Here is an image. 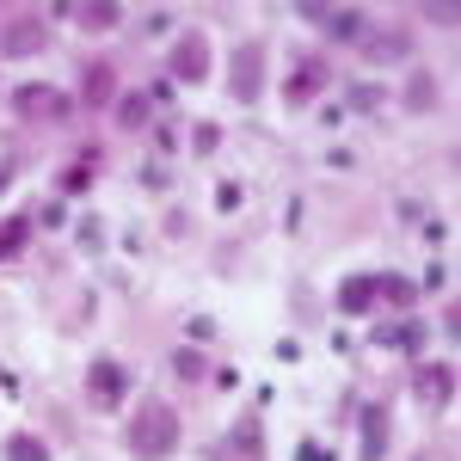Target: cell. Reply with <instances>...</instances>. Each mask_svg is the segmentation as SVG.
I'll return each mask as SVG.
<instances>
[{"instance_id":"cell-1","label":"cell","mask_w":461,"mask_h":461,"mask_svg":"<svg viewBox=\"0 0 461 461\" xmlns=\"http://www.w3.org/2000/svg\"><path fill=\"white\" fill-rule=\"evenodd\" d=\"M178 437H185L178 412L160 406V400H148L142 412L130 419V430H123V449H130L136 461H167V456H178Z\"/></svg>"},{"instance_id":"cell-2","label":"cell","mask_w":461,"mask_h":461,"mask_svg":"<svg viewBox=\"0 0 461 461\" xmlns=\"http://www.w3.org/2000/svg\"><path fill=\"white\" fill-rule=\"evenodd\" d=\"M13 117H32V123H74V99L62 86H50V80H25V86H13Z\"/></svg>"},{"instance_id":"cell-3","label":"cell","mask_w":461,"mask_h":461,"mask_svg":"<svg viewBox=\"0 0 461 461\" xmlns=\"http://www.w3.org/2000/svg\"><path fill=\"white\" fill-rule=\"evenodd\" d=\"M86 400H93L99 412H117V406L130 400V363H117V357H99V363L86 369Z\"/></svg>"},{"instance_id":"cell-4","label":"cell","mask_w":461,"mask_h":461,"mask_svg":"<svg viewBox=\"0 0 461 461\" xmlns=\"http://www.w3.org/2000/svg\"><path fill=\"white\" fill-rule=\"evenodd\" d=\"M167 74H173L178 86H203V80H210V37L185 32L173 43V56H167Z\"/></svg>"},{"instance_id":"cell-5","label":"cell","mask_w":461,"mask_h":461,"mask_svg":"<svg viewBox=\"0 0 461 461\" xmlns=\"http://www.w3.org/2000/svg\"><path fill=\"white\" fill-rule=\"evenodd\" d=\"M50 43V25L37 19V13H19V19H6L0 25V56H13V62H25Z\"/></svg>"},{"instance_id":"cell-6","label":"cell","mask_w":461,"mask_h":461,"mask_svg":"<svg viewBox=\"0 0 461 461\" xmlns=\"http://www.w3.org/2000/svg\"><path fill=\"white\" fill-rule=\"evenodd\" d=\"M228 93H234L240 105H258V93H265V50H258V43H240V50H234Z\"/></svg>"},{"instance_id":"cell-7","label":"cell","mask_w":461,"mask_h":461,"mask_svg":"<svg viewBox=\"0 0 461 461\" xmlns=\"http://www.w3.org/2000/svg\"><path fill=\"white\" fill-rule=\"evenodd\" d=\"M326 80H332L326 56H295V68H289V80H284L289 111H295V105H308V99H320V93H326Z\"/></svg>"},{"instance_id":"cell-8","label":"cell","mask_w":461,"mask_h":461,"mask_svg":"<svg viewBox=\"0 0 461 461\" xmlns=\"http://www.w3.org/2000/svg\"><path fill=\"white\" fill-rule=\"evenodd\" d=\"M388 430H393V412L382 406V400H369V406L357 412V456L382 461V456H388Z\"/></svg>"},{"instance_id":"cell-9","label":"cell","mask_w":461,"mask_h":461,"mask_svg":"<svg viewBox=\"0 0 461 461\" xmlns=\"http://www.w3.org/2000/svg\"><path fill=\"white\" fill-rule=\"evenodd\" d=\"M412 393L425 400L430 412H443V406L456 400V363H419V375H412Z\"/></svg>"},{"instance_id":"cell-10","label":"cell","mask_w":461,"mask_h":461,"mask_svg":"<svg viewBox=\"0 0 461 461\" xmlns=\"http://www.w3.org/2000/svg\"><path fill=\"white\" fill-rule=\"evenodd\" d=\"M56 19H74L80 32H117V25H123V6H117V0H80V6L62 0Z\"/></svg>"},{"instance_id":"cell-11","label":"cell","mask_w":461,"mask_h":461,"mask_svg":"<svg viewBox=\"0 0 461 461\" xmlns=\"http://www.w3.org/2000/svg\"><path fill=\"white\" fill-rule=\"evenodd\" d=\"M80 99L93 111L117 105V68H111V62H86V68H80Z\"/></svg>"},{"instance_id":"cell-12","label":"cell","mask_w":461,"mask_h":461,"mask_svg":"<svg viewBox=\"0 0 461 461\" xmlns=\"http://www.w3.org/2000/svg\"><path fill=\"white\" fill-rule=\"evenodd\" d=\"M412 56V37L406 32H369L363 37V62L369 68H388V62H406Z\"/></svg>"},{"instance_id":"cell-13","label":"cell","mask_w":461,"mask_h":461,"mask_svg":"<svg viewBox=\"0 0 461 461\" xmlns=\"http://www.w3.org/2000/svg\"><path fill=\"white\" fill-rule=\"evenodd\" d=\"M369 339H375V345H400L406 357H419L425 351V320H382Z\"/></svg>"},{"instance_id":"cell-14","label":"cell","mask_w":461,"mask_h":461,"mask_svg":"<svg viewBox=\"0 0 461 461\" xmlns=\"http://www.w3.org/2000/svg\"><path fill=\"white\" fill-rule=\"evenodd\" d=\"M375 302H388V308H400V314H412V308H419V284L400 277V271H382V277H375Z\"/></svg>"},{"instance_id":"cell-15","label":"cell","mask_w":461,"mask_h":461,"mask_svg":"<svg viewBox=\"0 0 461 461\" xmlns=\"http://www.w3.org/2000/svg\"><path fill=\"white\" fill-rule=\"evenodd\" d=\"M339 314H375V277H345L339 284Z\"/></svg>"},{"instance_id":"cell-16","label":"cell","mask_w":461,"mask_h":461,"mask_svg":"<svg viewBox=\"0 0 461 461\" xmlns=\"http://www.w3.org/2000/svg\"><path fill=\"white\" fill-rule=\"evenodd\" d=\"M400 105L419 111V117H430V111H437V80H430L425 68H412V74H406V93H400Z\"/></svg>"},{"instance_id":"cell-17","label":"cell","mask_w":461,"mask_h":461,"mask_svg":"<svg viewBox=\"0 0 461 461\" xmlns=\"http://www.w3.org/2000/svg\"><path fill=\"white\" fill-rule=\"evenodd\" d=\"M148 117H154L148 93H117V130H148Z\"/></svg>"},{"instance_id":"cell-18","label":"cell","mask_w":461,"mask_h":461,"mask_svg":"<svg viewBox=\"0 0 461 461\" xmlns=\"http://www.w3.org/2000/svg\"><path fill=\"white\" fill-rule=\"evenodd\" d=\"M0 461H50V443L32 437V430H13V437L0 443Z\"/></svg>"},{"instance_id":"cell-19","label":"cell","mask_w":461,"mask_h":461,"mask_svg":"<svg viewBox=\"0 0 461 461\" xmlns=\"http://www.w3.org/2000/svg\"><path fill=\"white\" fill-rule=\"evenodd\" d=\"M25 240H32V210H25V215H6V228H0V265H6V258H19Z\"/></svg>"},{"instance_id":"cell-20","label":"cell","mask_w":461,"mask_h":461,"mask_svg":"<svg viewBox=\"0 0 461 461\" xmlns=\"http://www.w3.org/2000/svg\"><path fill=\"white\" fill-rule=\"evenodd\" d=\"M326 32H332V37H345V43H363V37H369V25H363V13H357V6H332Z\"/></svg>"},{"instance_id":"cell-21","label":"cell","mask_w":461,"mask_h":461,"mask_svg":"<svg viewBox=\"0 0 461 461\" xmlns=\"http://www.w3.org/2000/svg\"><path fill=\"white\" fill-rule=\"evenodd\" d=\"M173 375L178 382H203V375H210V357L197 351V345H178L173 351Z\"/></svg>"},{"instance_id":"cell-22","label":"cell","mask_w":461,"mask_h":461,"mask_svg":"<svg viewBox=\"0 0 461 461\" xmlns=\"http://www.w3.org/2000/svg\"><path fill=\"white\" fill-rule=\"evenodd\" d=\"M388 105V86H375V80H357L351 93H345V105L339 111H382Z\"/></svg>"},{"instance_id":"cell-23","label":"cell","mask_w":461,"mask_h":461,"mask_svg":"<svg viewBox=\"0 0 461 461\" xmlns=\"http://www.w3.org/2000/svg\"><path fill=\"white\" fill-rule=\"evenodd\" d=\"M234 449L247 461H265V430H258V419H240V425H234Z\"/></svg>"},{"instance_id":"cell-24","label":"cell","mask_w":461,"mask_h":461,"mask_svg":"<svg viewBox=\"0 0 461 461\" xmlns=\"http://www.w3.org/2000/svg\"><path fill=\"white\" fill-rule=\"evenodd\" d=\"M93 178H99V154H80L68 173H62V191H74V197H80V191H86Z\"/></svg>"},{"instance_id":"cell-25","label":"cell","mask_w":461,"mask_h":461,"mask_svg":"<svg viewBox=\"0 0 461 461\" xmlns=\"http://www.w3.org/2000/svg\"><path fill=\"white\" fill-rule=\"evenodd\" d=\"M215 148H221V130H215V123H197V130H191V154L203 160V154H215Z\"/></svg>"},{"instance_id":"cell-26","label":"cell","mask_w":461,"mask_h":461,"mask_svg":"<svg viewBox=\"0 0 461 461\" xmlns=\"http://www.w3.org/2000/svg\"><path fill=\"white\" fill-rule=\"evenodd\" d=\"M32 221L56 234V228H68V203H43V210H32Z\"/></svg>"},{"instance_id":"cell-27","label":"cell","mask_w":461,"mask_h":461,"mask_svg":"<svg viewBox=\"0 0 461 461\" xmlns=\"http://www.w3.org/2000/svg\"><path fill=\"white\" fill-rule=\"evenodd\" d=\"M425 19H430V25H456L461 6H456V0H425Z\"/></svg>"},{"instance_id":"cell-28","label":"cell","mask_w":461,"mask_h":461,"mask_svg":"<svg viewBox=\"0 0 461 461\" xmlns=\"http://www.w3.org/2000/svg\"><path fill=\"white\" fill-rule=\"evenodd\" d=\"M80 247H86V252H105V228H99V221H80Z\"/></svg>"},{"instance_id":"cell-29","label":"cell","mask_w":461,"mask_h":461,"mask_svg":"<svg viewBox=\"0 0 461 461\" xmlns=\"http://www.w3.org/2000/svg\"><path fill=\"white\" fill-rule=\"evenodd\" d=\"M295 19H314V25H326V19H332V6H326V0H302V6H295Z\"/></svg>"},{"instance_id":"cell-30","label":"cell","mask_w":461,"mask_h":461,"mask_svg":"<svg viewBox=\"0 0 461 461\" xmlns=\"http://www.w3.org/2000/svg\"><path fill=\"white\" fill-rule=\"evenodd\" d=\"M173 32V13H167V6H154V13H148V37H167Z\"/></svg>"},{"instance_id":"cell-31","label":"cell","mask_w":461,"mask_h":461,"mask_svg":"<svg viewBox=\"0 0 461 461\" xmlns=\"http://www.w3.org/2000/svg\"><path fill=\"white\" fill-rule=\"evenodd\" d=\"M203 339H215V320L210 314H191V345H203Z\"/></svg>"},{"instance_id":"cell-32","label":"cell","mask_w":461,"mask_h":461,"mask_svg":"<svg viewBox=\"0 0 461 461\" xmlns=\"http://www.w3.org/2000/svg\"><path fill=\"white\" fill-rule=\"evenodd\" d=\"M215 210H240V185H221L215 191Z\"/></svg>"},{"instance_id":"cell-33","label":"cell","mask_w":461,"mask_h":461,"mask_svg":"<svg viewBox=\"0 0 461 461\" xmlns=\"http://www.w3.org/2000/svg\"><path fill=\"white\" fill-rule=\"evenodd\" d=\"M326 167H332V173H351V167H357L351 148H332V154H326Z\"/></svg>"},{"instance_id":"cell-34","label":"cell","mask_w":461,"mask_h":461,"mask_svg":"<svg viewBox=\"0 0 461 461\" xmlns=\"http://www.w3.org/2000/svg\"><path fill=\"white\" fill-rule=\"evenodd\" d=\"M13 178H19V167H13V160H0V197L13 191Z\"/></svg>"},{"instance_id":"cell-35","label":"cell","mask_w":461,"mask_h":461,"mask_svg":"<svg viewBox=\"0 0 461 461\" xmlns=\"http://www.w3.org/2000/svg\"><path fill=\"white\" fill-rule=\"evenodd\" d=\"M302 461H332V456H326L320 443H302Z\"/></svg>"},{"instance_id":"cell-36","label":"cell","mask_w":461,"mask_h":461,"mask_svg":"<svg viewBox=\"0 0 461 461\" xmlns=\"http://www.w3.org/2000/svg\"><path fill=\"white\" fill-rule=\"evenodd\" d=\"M419 461H443V456H419Z\"/></svg>"}]
</instances>
